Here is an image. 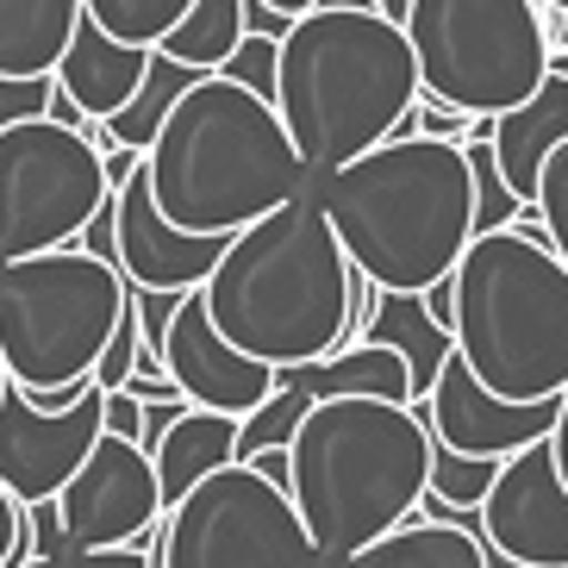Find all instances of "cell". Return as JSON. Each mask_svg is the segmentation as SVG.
I'll return each instance as SVG.
<instances>
[{"instance_id":"obj_1","label":"cell","mask_w":568,"mask_h":568,"mask_svg":"<svg viewBox=\"0 0 568 568\" xmlns=\"http://www.w3.org/2000/svg\"><path fill=\"white\" fill-rule=\"evenodd\" d=\"M351 256L301 187L294 201L225 237L213 275L201 282V306L232 351L294 368L351 344Z\"/></svg>"},{"instance_id":"obj_2","label":"cell","mask_w":568,"mask_h":568,"mask_svg":"<svg viewBox=\"0 0 568 568\" xmlns=\"http://www.w3.org/2000/svg\"><path fill=\"white\" fill-rule=\"evenodd\" d=\"M418 69L375 7H313L275 44V119L306 175H332L387 138H413Z\"/></svg>"},{"instance_id":"obj_3","label":"cell","mask_w":568,"mask_h":568,"mask_svg":"<svg viewBox=\"0 0 568 568\" xmlns=\"http://www.w3.org/2000/svg\"><path fill=\"white\" fill-rule=\"evenodd\" d=\"M332 237L356 275L382 294H425L456 268L475 237L463 144L444 138H387L332 175H306Z\"/></svg>"},{"instance_id":"obj_4","label":"cell","mask_w":568,"mask_h":568,"mask_svg":"<svg viewBox=\"0 0 568 568\" xmlns=\"http://www.w3.org/2000/svg\"><path fill=\"white\" fill-rule=\"evenodd\" d=\"M432 475V432L418 406L332 394L313 400L287 437V500L325 568L418 513Z\"/></svg>"},{"instance_id":"obj_5","label":"cell","mask_w":568,"mask_h":568,"mask_svg":"<svg viewBox=\"0 0 568 568\" xmlns=\"http://www.w3.org/2000/svg\"><path fill=\"white\" fill-rule=\"evenodd\" d=\"M144 187L175 232L232 237L251 219L294 201L306 187V169L275 106L225 75H201L156 125L144 151Z\"/></svg>"},{"instance_id":"obj_6","label":"cell","mask_w":568,"mask_h":568,"mask_svg":"<svg viewBox=\"0 0 568 568\" xmlns=\"http://www.w3.org/2000/svg\"><path fill=\"white\" fill-rule=\"evenodd\" d=\"M450 344L500 400H556L568 387V263L550 237L475 232L450 268Z\"/></svg>"},{"instance_id":"obj_7","label":"cell","mask_w":568,"mask_h":568,"mask_svg":"<svg viewBox=\"0 0 568 568\" xmlns=\"http://www.w3.org/2000/svg\"><path fill=\"white\" fill-rule=\"evenodd\" d=\"M400 32L418 69V94L468 119L513 113L550 69L544 0H406Z\"/></svg>"},{"instance_id":"obj_8","label":"cell","mask_w":568,"mask_h":568,"mask_svg":"<svg viewBox=\"0 0 568 568\" xmlns=\"http://www.w3.org/2000/svg\"><path fill=\"white\" fill-rule=\"evenodd\" d=\"M125 313V275L75 244L0 263V368L13 387L82 382Z\"/></svg>"},{"instance_id":"obj_9","label":"cell","mask_w":568,"mask_h":568,"mask_svg":"<svg viewBox=\"0 0 568 568\" xmlns=\"http://www.w3.org/2000/svg\"><path fill=\"white\" fill-rule=\"evenodd\" d=\"M151 568H325V556L287 487L263 481L251 463H225L163 513Z\"/></svg>"},{"instance_id":"obj_10","label":"cell","mask_w":568,"mask_h":568,"mask_svg":"<svg viewBox=\"0 0 568 568\" xmlns=\"http://www.w3.org/2000/svg\"><path fill=\"white\" fill-rule=\"evenodd\" d=\"M106 194L94 138L57 119L0 125V263L75 244Z\"/></svg>"},{"instance_id":"obj_11","label":"cell","mask_w":568,"mask_h":568,"mask_svg":"<svg viewBox=\"0 0 568 568\" xmlns=\"http://www.w3.org/2000/svg\"><path fill=\"white\" fill-rule=\"evenodd\" d=\"M57 531L63 550H119V544H144L163 525V494H156V468L132 437L101 432L82 468L57 487Z\"/></svg>"},{"instance_id":"obj_12","label":"cell","mask_w":568,"mask_h":568,"mask_svg":"<svg viewBox=\"0 0 568 568\" xmlns=\"http://www.w3.org/2000/svg\"><path fill=\"white\" fill-rule=\"evenodd\" d=\"M475 531L513 568H568V487L544 444L500 456L494 487L475 506Z\"/></svg>"},{"instance_id":"obj_13","label":"cell","mask_w":568,"mask_h":568,"mask_svg":"<svg viewBox=\"0 0 568 568\" xmlns=\"http://www.w3.org/2000/svg\"><path fill=\"white\" fill-rule=\"evenodd\" d=\"M101 387H88L75 406L63 413H32L13 394V382L0 387V487L19 506H51L57 487L82 468V456L94 450L101 425Z\"/></svg>"},{"instance_id":"obj_14","label":"cell","mask_w":568,"mask_h":568,"mask_svg":"<svg viewBox=\"0 0 568 568\" xmlns=\"http://www.w3.org/2000/svg\"><path fill=\"white\" fill-rule=\"evenodd\" d=\"M418 418H425V432H432L437 444L500 463V456L531 450V444L550 437L556 400H500V394H487V387L463 368V356L450 351L444 368H437L432 394L418 400Z\"/></svg>"},{"instance_id":"obj_15","label":"cell","mask_w":568,"mask_h":568,"mask_svg":"<svg viewBox=\"0 0 568 568\" xmlns=\"http://www.w3.org/2000/svg\"><path fill=\"white\" fill-rule=\"evenodd\" d=\"M163 375L175 382L187 406H206V413L244 418L251 406H263L275 394V368L256 363V356L232 351L225 337L213 332V318L201 306V287L182 294V306L169 313L163 332Z\"/></svg>"},{"instance_id":"obj_16","label":"cell","mask_w":568,"mask_h":568,"mask_svg":"<svg viewBox=\"0 0 568 568\" xmlns=\"http://www.w3.org/2000/svg\"><path fill=\"white\" fill-rule=\"evenodd\" d=\"M225 237H194L175 232L156 213L151 187H144V163L113 187V263L132 287H163V294H194L213 275Z\"/></svg>"},{"instance_id":"obj_17","label":"cell","mask_w":568,"mask_h":568,"mask_svg":"<svg viewBox=\"0 0 568 568\" xmlns=\"http://www.w3.org/2000/svg\"><path fill=\"white\" fill-rule=\"evenodd\" d=\"M562 138H568V51H550V69H544V82H537L531 101H518L513 113L487 119V144H494L500 182L525 206H531V187H537V163Z\"/></svg>"},{"instance_id":"obj_18","label":"cell","mask_w":568,"mask_h":568,"mask_svg":"<svg viewBox=\"0 0 568 568\" xmlns=\"http://www.w3.org/2000/svg\"><path fill=\"white\" fill-rule=\"evenodd\" d=\"M144 57L151 51L106 38L101 26L82 13L75 19V32H69V44H63V57H57V69H51V82L63 88L88 119H113L119 106L132 101L138 75H144Z\"/></svg>"},{"instance_id":"obj_19","label":"cell","mask_w":568,"mask_h":568,"mask_svg":"<svg viewBox=\"0 0 568 568\" xmlns=\"http://www.w3.org/2000/svg\"><path fill=\"white\" fill-rule=\"evenodd\" d=\"M282 387H301L306 400H332V394H368V400H394L413 406V375H406V356L387 351V344H344V351L318 356V363H294L275 368Z\"/></svg>"},{"instance_id":"obj_20","label":"cell","mask_w":568,"mask_h":568,"mask_svg":"<svg viewBox=\"0 0 568 568\" xmlns=\"http://www.w3.org/2000/svg\"><path fill=\"white\" fill-rule=\"evenodd\" d=\"M237 444V418L206 413V406H182L169 418V432L151 444V468H156V494H163V513L182 500L187 487H201L213 468L232 463Z\"/></svg>"},{"instance_id":"obj_21","label":"cell","mask_w":568,"mask_h":568,"mask_svg":"<svg viewBox=\"0 0 568 568\" xmlns=\"http://www.w3.org/2000/svg\"><path fill=\"white\" fill-rule=\"evenodd\" d=\"M332 568H494V550L481 544L475 525H444V518H406L375 544L351 550Z\"/></svg>"},{"instance_id":"obj_22","label":"cell","mask_w":568,"mask_h":568,"mask_svg":"<svg viewBox=\"0 0 568 568\" xmlns=\"http://www.w3.org/2000/svg\"><path fill=\"white\" fill-rule=\"evenodd\" d=\"M363 337H368V344H387V351L406 356V375H413V406L432 394L444 356L456 351V344H450V325L432 313V301H425V294H375V313H368ZM363 337H356V344H363Z\"/></svg>"},{"instance_id":"obj_23","label":"cell","mask_w":568,"mask_h":568,"mask_svg":"<svg viewBox=\"0 0 568 568\" xmlns=\"http://www.w3.org/2000/svg\"><path fill=\"white\" fill-rule=\"evenodd\" d=\"M82 0H0V75H51Z\"/></svg>"},{"instance_id":"obj_24","label":"cell","mask_w":568,"mask_h":568,"mask_svg":"<svg viewBox=\"0 0 568 568\" xmlns=\"http://www.w3.org/2000/svg\"><path fill=\"white\" fill-rule=\"evenodd\" d=\"M194 82H201V69H187V63H175V57L151 51L144 57V75H138V88H132V101L119 106L113 119H101V144H94V151L119 144V151L144 156L151 151V138H156V125H163V113L182 101Z\"/></svg>"},{"instance_id":"obj_25","label":"cell","mask_w":568,"mask_h":568,"mask_svg":"<svg viewBox=\"0 0 568 568\" xmlns=\"http://www.w3.org/2000/svg\"><path fill=\"white\" fill-rule=\"evenodd\" d=\"M244 38V19H237V0H194L175 26H169L163 38H156L151 51L175 57V63L201 69V75H213L225 57H232V44Z\"/></svg>"},{"instance_id":"obj_26","label":"cell","mask_w":568,"mask_h":568,"mask_svg":"<svg viewBox=\"0 0 568 568\" xmlns=\"http://www.w3.org/2000/svg\"><path fill=\"white\" fill-rule=\"evenodd\" d=\"M463 163H468V194H475V232H500L525 213L513 187L500 182V163H494V144H487V119H475L463 138Z\"/></svg>"},{"instance_id":"obj_27","label":"cell","mask_w":568,"mask_h":568,"mask_svg":"<svg viewBox=\"0 0 568 568\" xmlns=\"http://www.w3.org/2000/svg\"><path fill=\"white\" fill-rule=\"evenodd\" d=\"M187 7H194V0H82V13L94 19L106 38L138 44V51H151V44L187 13Z\"/></svg>"},{"instance_id":"obj_28","label":"cell","mask_w":568,"mask_h":568,"mask_svg":"<svg viewBox=\"0 0 568 568\" xmlns=\"http://www.w3.org/2000/svg\"><path fill=\"white\" fill-rule=\"evenodd\" d=\"M306 406H313V400H306L301 387H282V382H275V394H268L263 406H251V413L237 418L232 463H251V456H263V450H287V437H294V425H301Z\"/></svg>"},{"instance_id":"obj_29","label":"cell","mask_w":568,"mask_h":568,"mask_svg":"<svg viewBox=\"0 0 568 568\" xmlns=\"http://www.w3.org/2000/svg\"><path fill=\"white\" fill-rule=\"evenodd\" d=\"M494 468H500V463H487V456H463V450H450V444H437V437H432V475H425V494H432L437 506L475 513L481 494L494 487Z\"/></svg>"},{"instance_id":"obj_30","label":"cell","mask_w":568,"mask_h":568,"mask_svg":"<svg viewBox=\"0 0 568 568\" xmlns=\"http://www.w3.org/2000/svg\"><path fill=\"white\" fill-rule=\"evenodd\" d=\"M531 206H537V219H544V232H550V251L568 263V138L537 163Z\"/></svg>"},{"instance_id":"obj_31","label":"cell","mask_w":568,"mask_h":568,"mask_svg":"<svg viewBox=\"0 0 568 568\" xmlns=\"http://www.w3.org/2000/svg\"><path fill=\"white\" fill-rule=\"evenodd\" d=\"M213 75H225V82H237V88H251L256 101H275V38L244 32L232 44V57H225Z\"/></svg>"},{"instance_id":"obj_32","label":"cell","mask_w":568,"mask_h":568,"mask_svg":"<svg viewBox=\"0 0 568 568\" xmlns=\"http://www.w3.org/2000/svg\"><path fill=\"white\" fill-rule=\"evenodd\" d=\"M138 356H144V337H138V318H132V306H125V313H119V325H113V337H106V351L94 356V368H88V375H94V387L106 394V387H119L138 368Z\"/></svg>"},{"instance_id":"obj_33","label":"cell","mask_w":568,"mask_h":568,"mask_svg":"<svg viewBox=\"0 0 568 568\" xmlns=\"http://www.w3.org/2000/svg\"><path fill=\"white\" fill-rule=\"evenodd\" d=\"M51 75H0V125H19V119H44L51 106Z\"/></svg>"},{"instance_id":"obj_34","label":"cell","mask_w":568,"mask_h":568,"mask_svg":"<svg viewBox=\"0 0 568 568\" xmlns=\"http://www.w3.org/2000/svg\"><path fill=\"white\" fill-rule=\"evenodd\" d=\"M32 562V513L0 487V568H26Z\"/></svg>"},{"instance_id":"obj_35","label":"cell","mask_w":568,"mask_h":568,"mask_svg":"<svg viewBox=\"0 0 568 568\" xmlns=\"http://www.w3.org/2000/svg\"><path fill=\"white\" fill-rule=\"evenodd\" d=\"M406 125H413V138H444V144H463L475 119L456 113V106H444V101H432V94H418L413 113H406Z\"/></svg>"},{"instance_id":"obj_36","label":"cell","mask_w":568,"mask_h":568,"mask_svg":"<svg viewBox=\"0 0 568 568\" xmlns=\"http://www.w3.org/2000/svg\"><path fill=\"white\" fill-rule=\"evenodd\" d=\"M101 425L113 437H132L138 444V432H144V406L132 400V394H125V387H106V400H101Z\"/></svg>"},{"instance_id":"obj_37","label":"cell","mask_w":568,"mask_h":568,"mask_svg":"<svg viewBox=\"0 0 568 568\" xmlns=\"http://www.w3.org/2000/svg\"><path fill=\"white\" fill-rule=\"evenodd\" d=\"M94 387V375H82V382H63V387H13L19 400L32 406V413H63V406H75Z\"/></svg>"},{"instance_id":"obj_38","label":"cell","mask_w":568,"mask_h":568,"mask_svg":"<svg viewBox=\"0 0 568 568\" xmlns=\"http://www.w3.org/2000/svg\"><path fill=\"white\" fill-rule=\"evenodd\" d=\"M63 568H151V556L138 544H119V550H69Z\"/></svg>"},{"instance_id":"obj_39","label":"cell","mask_w":568,"mask_h":568,"mask_svg":"<svg viewBox=\"0 0 568 568\" xmlns=\"http://www.w3.org/2000/svg\"><path fill=\"white\" fill-rule=\"evenodd\" d=\"M237 19H244V32L275 38V44H282V38H287V26H294V19H282L275 7H263V0H237Z\"/></svg>"},{"instance_id":"obj_40","label":"cell","mask_w":568,"mask_h":568,"mask_svg":"<svg viewBox=\"0 0 568 568\" xmlns=\"http://www.w3.org/2000/svg\"><path fill=\"white\" fill-rule=\"evenodd\" d=\"M544 450L556 463V481L568 487V387L556 394V418H550V437H544Z\"/></svg>"},{"instance_id":"obj_41","label":"cell","mask_w":568,"mask_h":568,"mask_svg":"<svg viewBox=\"0 0 568 568\" xmlns=\"http://www.w3.org/2000/svg\"><path fill=\"white\" fill-rule=\"evenodd\" d=\"M263 7H275L282 19H301V13H313L318 0H263Z\"/></svg>"},{"instance_id":"obj_42","label":"cell","mask_w":568,"mask_h":568,"mask_svg":"<svg viewBox=\"0 0 568 568\" xmlns=\"http://www.w3.org/2000/svg\"><path fill=\"white\" fill-rule=\"evenodd\" d=\"M544 7H562V13H568V0H544Z\"/></svg>"}]
</instances>
